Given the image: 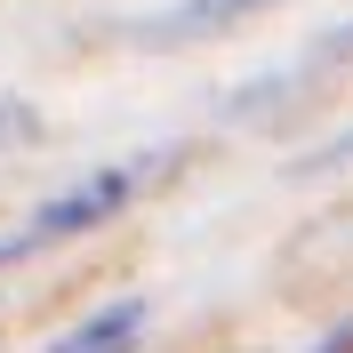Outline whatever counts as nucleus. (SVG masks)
<instances>
[{
	"mask_svg": "<svg viewBox=\"0 0 353 353\" xmlns=\"http://www.w3.org/2000/svg\"><path fill=\"white\" fill-rule=\"evenodd\" d=\"M129 193H137V169H97L88 185H72V193L48 201L41 217L24 225V241H17V249H41V241H57V233H88V225H105Z\"/></svg>",
	"mask_w": 353,
	"mask_h": 353,
	"instance_id": "obj_1",
	"label": "nucleus"
},
{
	"mask_svg": "<svg viewBox=\"0 0 353 353\" xmlns=\"http://www.w3.org/2000/svg\"><path fill=\"white\" fill-rule=\"evenodd\" d=\"M257 8H273V0H176V8L145 17V41H185V32H225V24L257 17Z\"/></svg>",
	"mask_w": 353,
	"mask_h": 353,
	"instance_id": "obj_2",
	"label": "nucleus"
},
{
	"mask_svg": "<svg viewBox=\"0 0 353 353\" xmlns=\"http://www.w3.org/2000/svg\"><path fill=\"white\" fill-rule=\"evenodd\" d=\"M137 330H145V305H137V297H121V305L88 313L81 330H65V337H57V353H129Z\"/></svg>",
	"mask_w": 353,
	"mask_h": 353,
	"instance_id": "obj_3",
	"label": "nucleus"
}]
</instances>
